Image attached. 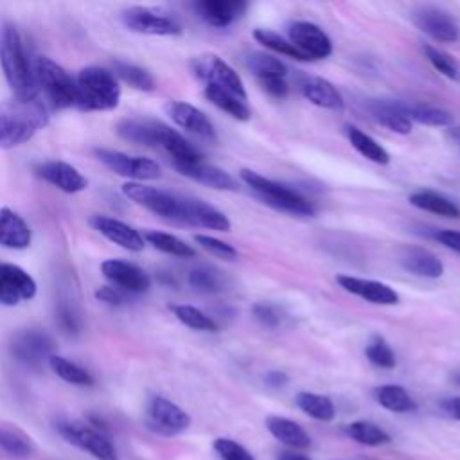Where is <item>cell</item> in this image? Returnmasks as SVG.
<instances>
[{
    "instance_id": "obj_49",
    "label": "cell",
    "mask_w": 460,
    "mask_h": 460,
    "mask_svg": "<svg viewBox=\"0 0 460 460\" xmlns=\"http://www.w3.org/2000/svg\"><path fill=\"white\" fill-rule=\"evenodd\" d=\"M261 88L271 95V97H277V99H282L288 95L289 92V84L286 81V77H261L257 79Z\"/></svg>"
},
{
    "instance_id": "obj_17",
    "label": "cell",
    "mask_w": 460,
    "mask_h": 460,
    "mask_svg": "<svg viewBox=\"0 0 460 460\" xmlns=\"http://www.w3.org/2000/svg\"><path fill=\"white\" fill-rule=\"evenodd\" d=\"M336 282L349 293L377 305H395L399 302V295L394 288L385 282L361 279L352 275H336Z\"/></svg>"
},
{
    "instance_id": "obj_18",
    "label": "cell",
    "mask_w": 460,
    "mask_h": 460,
    "mask_svg": "<svg viewBox=\"0 0 460 460\" xmlns=\"http://www.w3.org/2000/svg\"><path fill=\"white\" fill-rule=\"evenodd\" d=\"M180 223L203 226L208 230L217 232H230L232 223L230 219L217 210L216 207L208 205L207 201L196 199V198H181V219Z\"/></svg>"
},
{
    "instance_id": "obj_52",
    "label": "cell",
    "mask_w": 460,
    "mask_h": 460,
    "mask_svg": "<svg viewBox=\"0 0 460 460\" xmlns=\"http://www.w3.org/2000/svg\"><path fill=\"white\" fill-rule=\"evenodd\" d=\"M437 239L444 246H447L449 250L460 253V232H456V230H442V232L437 234Z\"/></svg>"
},
{
    "instance_id": "obj_45",
    "label": "cell",
    "mask_w": 460,
    "mask_h": 460,
    "mask_svg": "<svg viewBox=\"0 0 460 460\" xmlns=\"http://www.w3.org/2000/svg\"><path fill=\"white\" fill-rule=\"evenodd\" d=\"M422 50L426 54V59L431 63V66L437 72H440L442 75L451 77V79H455L458 75V65H456V59L451 54H447V52H444V50H440L433 45H424Z\"/></svg>"
},
{
    "instance_id": "obj_44",
    "label": "cell",
    "mask_w": 460,
    "mask_h": 460,
    "mask_svg": "<svg viewBox=\"0 0 460 460\" xmlns=\"http://www.w3.org/2000/svg\"><path fill=\"white\" fill-rule=\"evenodd\" d=\"M365 356L372 365L379 368H394L397 363L392 347L381 336H374L368 341V345L365 347Z\"/></svg>"
},
{
    "instance_id": "obj_38",
    "label": "cell",
    "mask_w": 460,
    "mask_h": 460,
    "mask_svg": "<svg viewBox=\"0 0 460 460\" xmlns=\"http://www.w3.org/2000/svg\"><path fill=\"white\" fill-rule=\"evenodd\" d=\"M345 435L363 446H383L390 442V435L374 422L354 420L345 426Z\"/></svg>"
},
{
    "instance_id": "obj_8",
    "label": "cell",
    "mask_w": 460,
    "mask_h": 460,
    "mask_svg": "<svg viewBox=\"0 0 460 460\" xmlns=\"http://www.w3.org/2000/svg\"><path fill=\"white\" fill-rule=\"evenodd\" d=\"M95 156L113 172L119 176L129 178L133 181H144V180H156L162 174L160 165L146 156H133L122 151H113L106 147H97Z\"/></svg>"
},
{
    "instance_id": "obj_6",
    "label": "cell",
    "mask_w": 460,
    "mask_h": 460,
    "mask_svg": "<svg viewBox=\"0 0 460 460\" xmlns=\"http://www.w3.org/2000/svg\"><path fill=\"white\" fill-rule=\"evenodd\" d=\"M58 431L66 442L74 444L97 460H119L113 442L97 426L77 420H63L58 422Z\"/></svg>"
},
{
    "instance_id": "obj_47",
    "label": "cell",
    "mask_w": 460,
    "mask_h": 460,
    "mask_svg": "<svg viewBox=\"0 0 460 460\" xmlns=\"http://www.w3.org/2000/svg\"><path fill=\"white\" fill-rule=\"evenodd\" d=\"M212 446L221 460H255L253 455L244 446L237 444L232 438H216Z\"/></svg>"
},
{
    "instance_id": "obj_23",
    "label": "cell",
    "mask_w": 460,
    "mask_h": 460,
    "mask_svg": "<svg viewBox=\"0 0 460 460\" xmlns=\"http://www.w3.org/2000/svg\"><path fill=\"white\" fill-rule=\"evenodd\" d=\"M178 172L183 176L203 183L207 187L217 189V190H234L235 189V180L223 169L201 162H192V164H172Z\"/></svg>"
},
{
    "instance_id": "obj_58",
    "label": "cell",
    "mask_w": 460,
    "mask_h": 460,
    "mask_svg": "<svg viewBox=\"0 0 460 460\" xmlns=\"http://www.w3.org/2000/svg\"><path fill=\"white\" fill-rule=\"evenodd\" d=\"M447 138L460 146V128H449L447 129Z\"/></svg>"
},
{
    "instance_id": "obj_60",
    "label": "cell",
    "mask_w": 460,
    "mask_h": 460,
    "mask_svg": "<svg viewBox=\"0 0 460 460\" xmlns=\"http://www.w3.org/2000/svg\"><path fill=\"white\" fill-rule=\"evenodd\" d=\"M361 460H379V458H361Z\"/></svg>"
},
{
    "instance_id": "obj_27",
    "label": "cell",
    "mask_w": 460,
    "mask_h": 460,
    "mask_svg": "<svg viewBox=\"0 0 460 460\" xmlns=\"http://www.w3.org/2000/svg\"><path fill=\"white\" fill-rule=\"evenodd\" d=\"M401 266L424 279H438L444 273V264L442 261L431 253L429 250L424 248H410L401 255Z\"/></svg>"
},
{
    "instance_id": "obj_56",
    "label": "cell",
    "mask_w": 460,
    "mask_h": 460,
    "mask_svg": "<svg viewBox=\"0 0 460 460\" xmlns=\"http://www.w3.org/2000/svg\"><path fill=\"white\" fill-rule=\"evenodd\" d=\"M446 410H447L455 419L460 420V397L449 399V401L446 402Z\"/></svg>"
},
{
    "instance_id": "obj_37",
    "label": "cell",
    "mask_w": 460,
    "mask_h": 460,
    "mask_svg": "<svg viewBox=\"0 0 460 460\" xmlns=\"http://www.w3.org/2000/svg\"><path fill=\"white\" fill-rule=\"evenodd\" d=\"M113 75L122 79L126 84L142 90V92H151L156 86L155 77L151 75V72H147L142 66H137L133 63H126V61H113Z\"/></svg>"
},
{
    "instance_id": "obj_4",
    "label": "cell",
    "mask_w": 460,
    "mask_h": 460,
    "mask_svg": "<svg viewBox=\"0 0 460 460\" xmlns=\"http://www.w3.org/2000/svg\"><path fill=\"white\" fill-rule=\"evenodd\" d=\"M239 178L253 192H257V196L266 205H270L275 210L288 212L293 216H313L316 212L313 203L307 198H304L300 192H296L275 180H270L252 169H241Z\"/></svg>"
},
{
    "instance_id": "obj_55",
    "label": "cell",
    "mask_w": 460,
    "mask_h": 460,
    "mask_svg": "<svg viewBox=\"0 0 460 460\" xmlns=\"http://www.w3.org/2000/svg\"><path fill=\"white\" fill-rule=\"evenodd\" d=\"M264 381L271 388H280V386H284L288 383V376L284 372H280V370H271V372H268L264 376Z\"/></svg>"
},
{
    "instance_id": "obj_40",
    "label": "cell",
    "mask_w": 460,
    "mask_h": 460,
    "mask_svg": "<svg viewBox=\"0 0 460 460\" xmlns=\"http://www.w3.org/2000/svg\"><path fill=\"white\" fill-rule=\"evenodd\" d=\"M49 365L52 368V372L61 377L63 381L70 383V385H77V386H90L93 385V377L88 370L81 368L79 365L72 363L70 359L63 358V356H56L52 354L49 358Z\"/></svg>"
},
{
    "instance_id": "obj_5",
    "label": "cell",
    "mask_w": 460,
    "mask_h": 460,
    "mask_svg": "<svg viewBox=\"0 0 460 460\" xmlns=\"http://www.w3.org/2000/svg\"><path fill=\"white\" fill-rule=\"evenodd\" d=\"M36 84L43 88L45 95L56 108H68L77 102L75 79L56 61L47 56H38L34 61Z\"/></svg>"
},
{
    "instance_id": "obj_34",
    "label": "cell",
    "mask_w": 460,
    "mask_h": 460,
    "mask_svg": "<svg viewBox=\"0 0 460 460\" xmlns=\"http://www.w3.org/2000/svg\"><path fill=\"white\" fill-rule=\"evenodd\" d=\"M296 406L309 417L322 420V422H331L336 415L334 404L327 395L322 394H313V392H298L296 394Z\"/></svg>"
},
{
    "instance_id": "obj_31",
    "label": "cell",
    "mask_w": 460,
    "mask_h": 460,
    "mask_svg": "<svg viewBox=\"0 0 460 460\" xmlns=\"http://www.w3.org/2000/svg\"><path fill=\"white\" fill-rule=\"evenodd\" d=\"M401 108L410 122H419L426 126H451L453 122V115L447 110L431 104L401 101Z\"/></svg>"
},
{
    "instance_id": "obj_22",
    "label": "cell",
    "mask_w": 460,
    "mask_h": 460,
    "mask_svg": "<svg viewBox=\"0 0 460 460\" xmlns=\"http://www.w3.org/2000/svg\"><path fill=\"white\" fill-rule=\"evenodd\" d=\"M246 2L235 0H201L194 4L198 16L212 27H228L246 11Z\"/></svg>"
},
{
    "instance_id": "obj_12",
    "label": "cell",
    "mask_w": 460,
    "mask_h": 460,
    "mask_svg": "<svg viewBox=\"0 0 460 460\" xmlns=\"http://www.w3.org/2000/svg\"><path fill=\"white\" fill-rule=\"evenodd\" d=\"M413 23L429 38L442 43H455L460 40V25L444 9L435 5H422L411 14Z\"/></svg>"
},
{
    "instance_id": "obj_42",
    "label": "cell",
    "mask_w": 460,
    "mask_h": 460,
    "mask_svg": "<svg viewBox=\"0 0 460 460\" xmlns=\"http://www.w3.org/2000/svg\"><path fill=\"white\" fill-rule=\"evenodd\" d=\"M171 311L174 313V316L187 327L196 329V331H208V332H216L217 331V323L205 314L201 309L189 305V304H176L171 305Z\"/></svg>"
},
{
    "instance_id": "obj_19",
    "label": "cell",
    "mask_w": 460,
    "mask_h": 460,
    "mask_svg": "<svg viewBox=\"0 0 460 460\" xmlns=\"http://www.w3.org/2000/svg\"><path fill=\"white\" fill-rule=\"evenodd\" d=\"M169 117L172 119V122L183 129H187L189 133L207 138V140H214L216 138V129L214 124L208 120V117L196 106L189 104V102H181V101H171L165 106Z\"/></svg>"
},
{
    "instance_id": "obj_28",
    "label": "cell",
    "mask_w": 460,
    "mask_h": 460,
    "mask_svg": "<svg viewBox=\"0 0 460 460\" xmlns=\"http://www.w3.org/2000/svg\"><path fill=\"white\" fill-rule=\"evenodd\" d=\"M266 428L279 442L293 449H307L311 446V437L307 431L291 419L271 415L266 419Z\"/></svg>"
},
{
    "instance_id": "obj_14",
    "label": "cell",
    "mask_w": 460,
    "mask_h": 460,
    "mask_svg": "<svg viewBox=\"0 0 460 460\" xmlns=\"http://www.w3.org/2000/svg\"><path fill=\"white\" fill-rule=\"evenodd\" d=\"M101 271L113 288L124 293H144L151 288L149 275L140 266L122 259H106L101 264Z\"/></svg>"
},
{
    "instance_id": "obj_51",
    "label": "cell",
    "mask_w": 460,
    "mask_h": 460,
    "mask_svg": "<svg viewBox=\"0 0 460 460\" xmlns=\"http://www.w3.org/2000/svg\"><path fill=\"white\" fill-rule=\"evenodd\" d=\"M95 296H97L101 302H106V304H110V305H120V304L126 302L124 291H120V289H117V288H113V286H104V288H101V289L95 293Z\"/></svg>"
},
{
    "instance_id": "obj_59",
    "label": "cell",
    "mask_w": 460,
    "mask_h": 460,
    "mask_svg": "<svg viewBox=\"0 0 460 460\" xmlns=\"http://www.w3.org/2000/svg\"><path fill=\"white\" fill-rule=\"evenodd\" d=\"M453 381L460 386V372H455V374H453Z\"/></svg>"
},
{
    "instance_id": "obj_35",
    "label": "cell",
    "mask_w": 460,
    "mask_h": 460,
    "mask_svg": "<svg viewBox=\"0 0 460 460\" xmlns=\"http://www.w3.org/2000/svg\"><path fill=\"white\" fill-rule=\"evenodd\" d=\"M0 279L13 288L22 300H31L36 295V282L34 279L20 266L0 262Z\"/></svg>"
},
{
    "instance_id": "obj_61",
    "label": "cell",
    "mask_w": 460,
    "mask_h": 460,
    "mask_svg": "<svg viewBox=\"0 0 460 460\" xmlns=\"http://www.w3.org/2000/svg\"><path fill=\"white\" fill-rule=\"evenodd\" d=\"M458 77H460V70H458Z\"/></svg>"
},
{
    "instance_id": "obj_54",
    "label": "cell",
    "mask_w": 460,
    "mask_h": 460,
    "mask_svg": "<svg viewBox=\"0 0 460 460\" xmlns=\"http://www.w3.org/2000/svg\"><path fill=\"white\" fill-rule=\"evenodd\" d=\"M59 320H61V325H63L68 332H75V331H77V318H75V314H74L68 307H61V311H59Z\"/></svg>"
},
{
    "instance_id": "obj_41",
    "label": "cell",
    "mask_w": 460,
    "mask_h": 460,
    "mask_svg": "<svg viewBox=\"0 0 460 460\" xmlns=\"http://www.w3.org/2000/svg\"><path fill=\"white\" fill-rule=\"evenodd\" d=\"M253 38L264 45L266 49H270L271 52L275 54H280V56H286V58H291V59H296V61H309L304 54H300L293 43L286 38H282L280 34H277L275 31H270V29H255L253 31Z\"/></svg>"
},
{
    "instance_id": "obj_33",
    "label": "cell",
    "mask_w": 460,
    "mask_h": 460,
    "mask_svg": "<svg viewBox=\"0 0 460 460\" xmlns=\"http://www.w3.org/2000/svg\"><path fill=\"white\" fill-rule=\"evenodd\" d=\"M205 97L214 104L217 106L219 110L226 111L230 117L237 119V120H248L252 117V111L246 104V101L235 97L234 93L219 88V86H214V84H205Z\"/></svg>"
},
{
    "instance_id": "obj_2",
    "label": "cell",
    "mask_w": 460,
    "mask_h": 460,
    "mask_svg": "<svg viewBox=\"0 0 460 460\" xmlns=\"http://www.w3.org/2000/svg\"><path fill=\"white\" fill-rule=\"evenodd\" d=\"M0 65L14 97H36L38 84L34 77V68L31 66V61L27 58L22 34L13 23H4L0 29Z\"/></svg>"
},
{
    "instance_id": "obj_29",
    "label": "cell",
    "mask_w": 460,
    "mask_h": 460,
    "mask_svg": "<svg viewBox=\"0 0 460 460\" xmlns=\"http://www.w3.org/2000/svg\"><path fill=\"white\" fill-rule=\"evenodd\" d=\"M410 203L420 210H426L442 217L460 219V207L449 198H446L444 194H438L435 190H417L410 196Z\"/></svg>"
},
{
    "instance_id": "obj_7",
    "label": "cell",
    "mask_w": 460,
    "mask_h": 460,
    "mask_svg": "<svg viewBox=\"0 0 460 460\" xmlns=\"http://www.w3.org/2000/svg\"><path fill=\"white\" fill-rule=\"evenodd\" d=\"M122 192L137 205L151 210L153 214L180 223L181 219V196L160 190L137 181H128L122 185Z\"/></svg>"
},
{
    "instance_id": "obj_15",
    "label": "cell",
    "mask_w": 460,
    "mask_h": 460,
    "mask_svg": "<svg viewBox=\"0 0 460 460\" xmlns=\"http://www.w3.org/2000/svg\"><path fill=\"white\" fill-rule=\"evenodd\" d=\"M52 338L38 329H25L14 334L11 341L13 356L29 367H38L43 359H49L52 356Z\"/></svg>"
},
{
    "instance_id": "obj_26",
    "label": "cell",
    "mask_w": 460,
    "mask_h": 460,
    "mask_svg": "<svg viewBox=\"0 0 460 460\" xmlns=\"http://www.w3.org/2000/svg\"><path fill=\"white\" fill-rule=\"evenodd\" d=\"M368 110L372 117L388 128L394 133L399 135H408L411 131V122L408 117L402 113L401 101H392V99H374L368 102Z\"/></svg>"
},
{
    "instance_id": "obj_46",
    "label": "cell",
    "mask_w": 460,
    "mask_h": 460,
    "mask_svg": "<svg viewBox=\"0 0 460 460\" xmlns=\"http://www.w3.org/2000/svg\"><path fill=\"white\" fill-rule=\"evenodd\" d=\"M189 284L201 293H216L221 289L219 277L208 268H194L189 273Z\"/></svg>"
},
{
    "instance_id": "obj_3",
    "label": "cell",
    "mask_w": 460,
    "mask_h": 460,
    "mask_svg": "<svg viewBox=\"0 0 460 460\" xmlns=\"http://www.w3.org/2000/svg\"><path fill=\"white\" fill-rule=\"evenodd\" d=\"M77 102L86 111H108L119 106L120 86L113 72L101 66H84L77 77Z\"/></svg>"
},
{
    "instance_id": "obj_32",
    "label": "cell",
    "mask_w": 460,
    "mask_h": 460,
    "mask_svg": "<svg viewBox=\"0 0 460 460\" xmlns=\"http://www.w3.org/2000/svg\"><path fill=\"white\" fill-rule=\"evenodd\" d=\"M374 397L377 404H381L385 410L394 413H408L417 410V402L413 401V397L399 385L377 386L374 392Z\"/></svg>"
},
{
    "instance_id": "obj_21",
    "label": "cell",
    "mask_w": 460,
    "mask_h": 460,
    "mask_svg": "<svg viewBox=\"0 0 460 460\" xmlns=\"http://www.w3.org/2000/svg\"><path fill=\"white\" fill-rule=\"evenodd\" d=\"M90 223L106 239H110L111 243L119 244L129 252H140L146 246L144 235L120 219H115L110 216H93L90 219Z\"/></svg>"
},
{
    "instance_id": "obj_11",
    "label": "cell",
    "mask_w": 460,
    "mask_h": 460,
    "mask_svg": "<svg viewBox=\"0 0 460 460\" xmlns=\"http://www.w3.org/2000/svg\"><path fill=\"white\" fill-rule=\"evenodd\" d=\"M288 40L293 43V47L304 54L309 61L311 59H325L332 52L331 38L320 29L318 25L304 20L291 22L288 27Z\"/></svg>"
},
{
    "instance_id": "obj_9",
    "label": "cell",
    "mask_w": 460,
    "mask_h": 460,
    "mask_svg": "<svg viewBox=\"0 0 460 460\" xmlns=\"http://www.w3.org/2000/svg\"><path fill=\"white\" fill-rule=\"evenodd\" d=\"M146 426L164 437H174L190 426V417L172 401L155 395L146 408Z\"/></svg>"
},
{
    "instance_id": "obj_16",
    "label": "cell",
    "mask_w": 460,
    "mask_h": 460,
    "mask_svg": "<svg viewBox=\"0 0 460 460\" xmlns=\"http://www.w3.org/2000/svg\"><path fill=\"white\" fill-rule=\"evenodd\" d=\"M171 131V126L147 119V117H131L117 124V133L135 144H144L149 147H164V142Z\"/></svg>"
},
{
    "instance_id": "obj_30",
    "label": "cell",
    "mask_w": 460,
    "mask_h": 460,
    "mask_svg": "<svg viewBox=\"0 0 460 460\" xmlns=\"http://www.w3.org/2000/svg\"><path fill=\"white\" fill-rule=\"evenodd\" d=\"M345 131H347L349 142L361 156H365L367 160H370L374 164H381V165L390 162V153L374 137H370L368 133H365L363 129H359L356 126H347Z\"/></svg>"
},
{
    "instance_id": "obj_50",
    "label": "cell",
    "mask_w": 460,
    "mask_h": 460,
    "mask_svg": "<svg viewBox=\"0 0 460 460\" xmlns=\"http://www.w3.org/2000/svg\"><path fill=\"white\" fill-rule=\"evenodd\" d=\"M253 314L266 327H277L279 322H280L279 311L270 304H255L253 305Z\"/></svg>"
},
{
    "instance_id": "obj_36",
    "label": "cell",
    "mask_w": 460,
    "mask_h": 460,
    "mask_svg": "<svg viewBox=\"0 0 460 460\" xmlns=\"http://www.w3.org/2000/svg\"><path fill=\"white\" fill-rule=\"evenodd\" d=\"M144 241H147L156 250H160L164 253H169V255H174V257L190 259V257L196 255V252L190 244H187L185 241H181L180 237H176L172 234H165V232H158V230H147L144 234Z\"/></svg>"
},
{
    "instance_id": "obj_24",
    "label": "cell",
    "mask_w": 460,
    "mask_h": 460,
    "mask_svg": "<svg viewBox=\"0 0 460 460\" xmlns=\"http://www.w3.org/2000/svg\"><path fill=\"white\" fill-rule=\"evenodd\" d=\"M31 244V228L22 216L4 207L0 208V246L25 250Z\"/></svg>"
},
{
    "instance_id": "obj_10",
    "label": "cell",
    "mask_w": 460,
    "mask_h": 460,
    "mask_svg": "<svg viewBox=\"0 0 460 460\" xmlns=\"http://www.w3.org/2000/svg\"><path fill=\"white\" fill-rule=\"evenodd\" d=\"M192 70L194 74L205 81V84H214L219 86L230 93H234L235 97L246 101V90L243 84V79L239 77V74L219 56H203V58H196L192 61Z\"/></svg>"
},
{
    "instance_id": "obj_53",
    "label": "cell",
    "mask_w": 460,
    "mask_h": 460,
    "mask_svg": "<svg viewBox=\"0 0 460 460\" xmlns=\"http://www.w3.org/2000/svg\"><path fill=\"white\" fill-rule=\"evenodd\" d=\"M20 302H22L20 295L0 279V304L2 305H16Z\"/></svg>"
},
{
    "instance_id": "obj_1",
    "label": "cell",
    "mask_w": 460,
    "mask_h": 460,
    "mask_svg": "<svg viewBox=\"0 0 460 460\" xmlns=\"http://www.w3.org/2000/svg\"><path fill=\"white\" fill-rule=\"evenodd\" d=\"M49 124L47 106L38 99H9L0 102V147L11 149L31 140Z\"/></svg>"
},
{
    "instance_id": "obj_25",
    "label": "cell",
    "mask_w": 460,
    "mask_h": 460,
    "mask_svg": "<svg viewBox=\"0 0 460 460\" xmlns=\"http://www.w3.org/2000/svg\"><path fill=\"white\" fill-rule=\"evenodd\" d=\"M300 92L314 106L327 108V110H341L343 108L341 93L331 81H327L323 77L311 75V77L302 79Z\"/></svg>"
},
{
    "instance_id": "obj_39",
    "label": "cell",
    "mask_w": 460,
    "mask_h": 460,
    "mask_svg": "<svg viewBox=\"0 0 460 460\" xmlns=\"http://www.w3.org/2000/svg\"><path fill=\"white\" fill-rule=\"evenodd\" d=\"M0 449L14 458H27L32 453L29 437L9 424H0Z\"/></svg>"
},
{
    "instance_id": "obj_57",
    "label": "cell",
    "mask_w": 460,
    "mask_h": 460,
    "mask_svg": "<svg viewBox=\"0 0 460 460\" xmlns=\"http://www.w3.org/2000/svg\"><path fill=\"white\" fill-rule=\"evenodd\" d=\"M279 460H311V458L305 456V455L295 453V451H284V453H280Z\"/></svg>"
},
{
    "instance_id": "obj_48",
    "label": "cell",
    "mask_w": 460,
    "mask_h": 460,
    "mask_svg": "<svg viewBox=\"0 0 460 460\" xmlns=\"http://www.w3.org/2000/svg\"><path fill=\"white\" fill-rule=\"evenodd\" d=\"M194 239H196V243H198L201 248H205L207 252H210V253L216 255V257H221V259H226V261L237 259V250H235L232 244H228V243H225V241H221V239H217V237L205 235V234H198Z\"/></svg>"
},
{
    "instance_id": "obj_20",
    "label": "cell",
    "mask_w": 460,
    "mask_h": 460,
    "mask_svg": "<svg viewBox=\"0 0 460 460\" xmlns=\"http://www.w3.org/2000/svg\"><path fill=\"white\" fill-rule=\"evenodd\" d=\"M36 174L43 178L47 183L54 185L56 189L66 192V194H75L86 189L88 181L86 178L70 164L59 162V160H50L43 162L36 167Z\"/></svg>"
},
{
    "instance_id": "obj_13",
    "label": "cell",
    "mask_w": 460,
    "mask_h": 460,
    "mask_svg": "<svg viewBox=\"0 0 460 460\" xmlns=\"http://www.w3.org/2000/svg\"><path fill=\"white\" fill-rule=\"evenodd\" d=\"M122 22L128 29L140 34H153V36H176L181 32L180 23L155 9L147 7H129L122 13Z\"/></svg>"
},
{
    "instance_id": "obj_43",
    "label": "cell",
    "mask_w": 460,
    "mask_h": 460,
    "mask_svg": "<svg viewBox=\"0 0 460 460\" xmlns=\"http://www.w3.org/2000/svg\"><path fill=\"white\" fill-rule=\"evenodd\" d=\"M248 66L255 74L257 79H261V77H286L288 75L286 65L279 58H275L271 54H264V52L250 54L248 56Z\"/></svg>"
}]
</instances>
